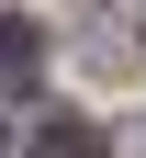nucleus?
Returning a JSON list of instances; mask_svg holds the SVG:
<instances>
[{"label":"nucleus","mask_w":146,"mask_h":158,"mask_svg":"<svg viewBox=\"0 0 146 158\" xmlns=\"http://www.w3.org/2000/svg\"><path fill=\"white\" fill-rule=\"evenodd\" d=\"M34 158H112V135H101V124H45Z\"/></svg>","instance_id":"f257e3e1"},{"label":"nucleus","mask_w":146,"mask_h":158,"mask_svg":"<svg viewBox=\"0 0 146 158\" xmlns=\"http://www.w3.org/2000/svg\"><path fill=\"white\" fill-rule=\"evenodd\" d=\"M34 56H45V45H34V23H0V90H23Z\"/></svg>","instance_id":"f03ea898"}]
</instances>
